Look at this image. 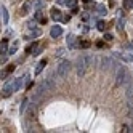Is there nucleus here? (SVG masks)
Here are the masks:
<instances>
[{"label": "nucleus", "mask_w": 133, "mask_h": 133, "mask_svg": "<svg viewBox=\"0 0 133 133\" xmlns=\"http://www.w3.org/2000/svg\"><path fill=\"white\" fill-rule=\"evenodd\" d=\"M35 6H37V8H40V6H43V2H40V0H37V2H35Z\"/></svg>", "instance_id": "nucleus-28"}, {"label": "nucleus", "mask_w": 133, "mask_h": 133, "mask_svg": "<svg viewBox=\"0 0 133 133\" xmlns=\"http://www.w3.org/2000/svg\"><path fill=\"white\" fill-rule=\"evenodd\" d=\"M8 40L6 39H2V45H0V50H2V53H8Z\"/></svg>", "instance_id": "nucleus-17"}, {"label": "nucleus", "mask_w": 133, "mask_h": 133, "mask_svg": "<svg viewBox=\"0 0 133 133\" xmlns=\"http://www.w3.org/2000/svg\"><path fill=\"white\" fill-rule=\"evenodd\" d=\"M88 66L87 63H85V58L83 56H79L77 59H75V69H77V75L79 77H82V75L85 74V69H87Z\"/></svg>", "instance_id": "nucleus-4"}, {"label": "nucleus", "mask_w": 133, "mask_h": 133, "mask_svg": "<svg viewBox=\"0 0 133 133\" xmlns=\"http://www.w3.org/2000/svg\"><path fill=\"white\" fill-rule=\"evenodd\" d=\"M116 56L125 63H133V53H116Z\"/></svg>", "instance_id": "nucleus-7"}, {"label": "nucleus", "mask_w": 133, "mask_h": 133, "mask_svg": "<svg viewBox=\"0 0 133 133\" xmlns=\"http://www.w3.org/2000/svg\"><path fill=\"white\" fill-rule=\"evenodd\" d=\"M23 82H24V77L13 80V88H15V91H19V90H21V87H23Z\"/></svg>", "instance_id": "nucleus-11"}, {"label": "nucleus", "mask_w": 133, "mask_h": 133, "mask_svg": "<svg viewBox=\"0 0 133 133\" xmlns=\"http://www.w3.org/2000/svg\"><path fill=\"white\" fill-rule=\"evenodd\" d=\"M29 8H31V2H26V3L23 5V8H21V15H26Z\"/></svg>", "instance_id": "nucleus-18"}, {"label": "nucleus", "mask_w": 133, "mask_h": 133, "mask_svg": "<svg viewBox=\"0 0 133 133\" xmlns=\"http://www.w3.org/2000/svg\"><path fill=\"white\" fill-rule=\"evenodd\" d=\"M51 88H53V82H51V80H43L42 83L37 85V88H35V91H34V98L37 99V98L43 96V95L48 93Z\"/></svg>", "instance_id": "nucleus-2"}, {"label": "nucleus", "mask_w": 133, "mask_h": 133, "mask_svg": "<svg viewBox=\"0 0 133 133\" xmlns=\"http://www.w3.org/2000/svg\"><path fill=\"white\" fill-rule=\"evenodd\" d=\"M68 46H69V48H75V37L72 34L68 35Z\"/></svg>", "instance_id": "nucleus-15"}, {"label": "nucleus", "mask_w": 133, "mask_h": 133, "mask_svg": "<svg viewBox=\"0 0 133 133\" xmlns=\"http://www.w3.org/2000/svg\"><path fill=\"white\" fill-rule=\"evenodd\" d=\"M123 6L128 8V10H130V8H133V0H123Z\"/></svg>", "instance_id": "nucleus-20"}, {"label": "nucleus", "mask_w": 133, "mask_h": 133, "mask_svg": "<svg viewBox=\"0 0 133 133\" xmlns=\"http://www.w3.org/2000/svg\"><path fill=\"white\" fill-rule=\"evenodd\" d=\"M45 66H46V59H42L39 64H37V68H35V75H39V74L42 72V69L45 68Z\"/></svg>", "instance_id": "nucleus-14"}, {"label": "nucleus", "mask_w": 133, "mask_h": 133, "mask_svg": "<svg viewBox=\"0 0 133 133\" xmlns=\"http://www.w3.org/2000/svg\"><path fill=\"white\" fill-rule=\"evenodd\" d=\"M71 68H72V64H71V61H61V64L56 68V77L58 79H64L66 75L69 74V71H71Z\"/></svg>", "instance_id": "nucleus-3"}, {"label": "nucleus", "mask_w": 133, "mask_h": 133, "mask_svg": "<svg viewBox=\"0 0 133 133\" xmlns=\"http://www.w3.org/2000/svg\"><path fill=\"white\" fill-rule=\"evenodd\" d=\"M11 91H15V88H13V82H6L5 87H3V90H2V96H3V98H8V96L11 95Z\"/></svg>", "instance_id": "nucleus-6"}, {"label": "nucleus", "mask_w": 133, "mask_h": 133, "mask_svg": "<svg viewBox=\"0 0 133 133\" xmlns=\"http://www.w3.org/2000/svg\"><path fill=\"white\" fill-rule=\"evenodd\" d=\"M90 45H91V43H90L88 40H83V42H80V46H82V48H88Z\"/></svg>", "instance_id": "nucleus-25"}, {"label": "nucleus", "mask_w": 133, "mask_h": 133, "mask_svg": "<svg viewBox=\"0 0 133 133\" xmlns=\"http://www.w3.org/2000/svg\"><path fill=\"white\" fill-rule=\"evenodd\" d=\"M125 96L130 103H133V83H128L127 87V91H125Z\"/></svg>", "instance_id": "nucleus-9"}, {"label": "nucleus", "mask_w": 133, "mask_h": 133, "mask_svg": "<svg viewBox=\"0 0 133 133\" xmlns=\"http://www.w3.org/2000/svg\"><path fill=\"white\" fill-rule=\"evenodd\" d=\"M18 48H19V42L15 40V42H13V45L10 46V50H8V55H15V53L18 51Z\"/></svg>", "instance_id": "nucleus-13"}, {"label": "nucleus", "mask_w": 133, "mask_h": 133, "mask_svg": "<svg viewBox=\"0 0 133 133\" xmlns=\"http://www.w3.org/2000/svg\"><path fill=\"white\" fill-rule=\"evenodd\" d=\"M111 39H112L111 34H104V40H111Z\"/></svg>", "instance_id": "nucleus-30"}, {"label": "nucleus", "mask_w": 133, "mask_h": 133, "mask_svg": "<svg viewBox=\"0 0 133 133\" xmlns=\"http://www.w3.org/2000/svg\"><path fill=\"white\" fill-rule=\"evenodd\" d=\"M123 24H125V19H123V16H120V19L117 23V29H123Z\"/></svg>", "instance_id": "nucleus-23"}, {"label": "nucleus", "mask_w": 133, "mask_h": 133, "mask_svg": "<svg viewBox=\"0 0 133 133\" xmlns=\"http://www.w3.org/2000/svg\"><path fill=\"white\" fill-rule=\"evenodd\" d=\"M40 32H42V31L39 29V27H34V29L29 32V35H27V37H29V39H34V37H39V35H40Z\"/></svg>", "instance_id": "nucleus-16"}, {"label": "nucleus", "mask_w": 133, "mask_h": 133, "mask_svg": "<svg viewBox=\"0 0 133 133\" xmlns=\"http://www.w3.org/2000/svg\"><path fill=\"white\" fill-rule=\"evenodd\" d=\"M0 13H2V23L3 24H8V10L2 5V8H0Z\"/></svg>", "instance_id": "nucleus-12"}, {"label": "nucleus", "mask_w": 133, "mask_h": 133, "mask_svg": "<svg viewBox=\"0 0 133 133\" xmlns=\"http://www.w3.org/2000/svg\"><path fill=\"white\" fill-rule=\"evenodd\" d=\"M42 15H43V13H42V11H40V10H39V11H37V13H35V18H37V19H40V21H42V23H45V21H46V19H45V18H43V16H42Z\"/></svg>", "instance_id": "nucleus-22"}, {"label": "nucleus", "mask_w": 133, "mask_h": 133, "mask_svg": "<svg viewBox=\"0 0 133 133\" xmlns=\"http://www.w3.org/2000/svg\"><path fill=\"white\" fill-rule=\"evenodd\" d=\"M26 106H27V99H24V101H23V104H21V112H24Z\"/></svg>", "instance_id": "nucleus-26"}, {"label": "nucleus", "mask_w": 133, "mask_h": 133, "mask_svg": "<svg viewBox=\"0 0 133 133\" xmlns=\"http://www.w3.org/2000/svg\"><path fill=\"white\" fill-rule=\"evenodd\" d=\"M56 2H58L59 5H64V3H68V0H56Z\"/></svg>", "instance_id": "nucleus-31"}, {"label": "nucleus", "mask_w": 133, "mask_h": 133, "mask_svg": "<svg viewBox=\"0 0 133 133\" xmlns=\"http://www.w3.org/2000/svg\"><path fill=\"white\" fill-rule=\"evenodd\" d=\"M95 10H96L98 13H101V15H104V13H106V6H104V5H96Z\"/></svg>", "instance_id": "nucleus-19"}, {"label": "nucleus", "mask_w": 133, "mask_h": 133, "mask_svg": "<svg viewBox=\"0 0 133 133\" xmlns=\"http://www.w3.org/2000/svg\"><path fill=\"white\" fill-rule=\"evenodd\" d=\"M66 5H69V6H74L75 5V0H68V3Z\"/></svg>", "instance_id": "nucleus-29"}, {"label": "nucleus", "mask_w": 133, "mask_h": 133, "mask_svg": "<svg viewBox=\"0 0 133 133\" xmlns=\"http://www.w3.org/2000/svg\"><path fill=\"white\" fill-rule=\"evenodd\" d=\"M64 53V48H58V50H56V56H61Z\"/></svg>", "instance_id": "nucleus-27"}, {"label": "nucleus", "mask_w": 133, "mask_h": 133, "mask_svg": "<svg viewBox=\"0 0 133 133\" xmlns=\"http://www.w3.org/2000/svg\"><path fill=\"white\" fill-rule=\"evenodd\" d=\"M50 15H51V19H55V21H59L61 19V11L58 10V8H51Z\"/></svg>", "instance_id": "nucleus-10"}, {"label": "nucleus", "mask_w": 133, "mask_h": 133, "mask_svg": "<svg viewBox=\"0 0 133 133\" xmlns=\"http://www.w3.org/2000/svg\"><path fill=\"white\" fill-rule=\"evenodd\" d=\"M114 66H116V63H114V59L112 58H104L101 59V69L103 71H111V69H114Z\"/></svg>", "instance_id": "nucleus-5"}, {"label": "nucleus", "mask_w": 133, "mask_h": 133, "mask_svg": "<svg viewBox=\"0 0 133 133\" xmlns=\"http://www.w3.org/2000/svg\"><path fill=\"white\" fill-rule=\"evenodd\" d=\"M98 29L104 31V29H106V23H104V21H98Z\"/></svg>", "instance_id": "nucleus-24"}, {"label": "nucleus", "mask_w": 133, "mask_h": 133, "mask_svg": "<svg viewBox=\"0 0 133 133\" xmlns=\"http://www.w3.org/2000/svg\"><path fill=\"white\" fill-rule=\"evenodd\" d=\"M130 72L125 66H120L119 71H117V75H116V85L120 87V85H125V83H130Z\"/></svg>", "instance_id": "nucleus-1"}, {"label": "nucleus", "mask_w": 133, "mask_h": 133, "mask_svg": "<svg viewBox=\"0 0 133 133\" xmlns=\"http://www.w3.org/2000/svg\"><path fill=\"white\" fill-rule=\"evenodd\" d=\"M125 46H127V48H131V50H133V42H131V43H127Z\"/></svg>", "instance_id": "nucleus-32"}, {"label": "nucleus", "mask_w": 133, "mask_h": 133, "mask_svg": "<svg viewBox=\"0 0 133 133\" xmlns=\"http://www.w3.org/2000/svg\"><path fill=\"white\" fill-rule=\"evenodd\" d=\"M63 34V29L59 26H55V27H51V31H50V35L53 37V39H56V37H59Z\"/></svg>", "instance_id": "nucleus-8"}, {"label": "nucleus", "mask_w": 133, "mask_h": 133, "mask_svg": "<svg viewBox=\"0 0 133 133\" xmlns=\"http://www.w3.org/2000/svg\"><path fill=\"white\" fill-rule=\"evenodd\" d=\"M127 117L133 120V103L130 104V108H128V112H127Z\"/></svg>", "instance_id": "nucleus-21"}]
</instances>
